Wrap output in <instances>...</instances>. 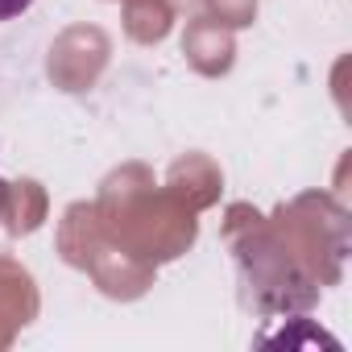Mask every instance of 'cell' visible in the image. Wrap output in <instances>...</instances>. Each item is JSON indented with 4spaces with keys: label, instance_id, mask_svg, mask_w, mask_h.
<instances>
[{
    "label": "cell",
    "instance_id": "cell-3",
    "mask_svg": "<svg viewBox=\"0 0 352 352\" xmlns=\"http://www.w3.org/2000/svg\"><path fill=\"white\" fill-rule=\"evenodd\" d=\"M0 212H5V199H0Z\"/></svg>",
    "mask_w": 352,
    "mask_h": 352
},
{
    "label": "cell",
    "instance_id": "cell-1",
    "mask_svg": "<svg viewBox=\"0 0 352 352\" xmlns=\"http://www.w3.org/2000/svg\"><path fill=\"white\" fill-rule=\"evenodd\" d=\"M30 5L34 0H0V21H13V17L30 13Z\"/></svg>",
    "mask_w": 352,
    "mask_h": 352
},
{
    "label": "cell",
    "instance_id": "cell-2",
    "mask_svg": "<svg viewBox=\"0 0 352 352\" xmlns=\"http://www.w3.org/2000/svg\"><path fill=\"white\" fill-rule=\"evenodd\" d=\"M5 195H9V191H5V183H0V199H5Z\"/></svg>",
    "mask_w": 352,
    "mask_h": 352
}]
</instances>
